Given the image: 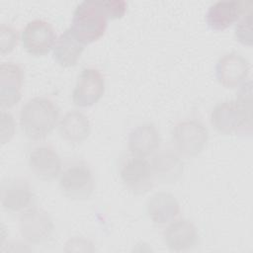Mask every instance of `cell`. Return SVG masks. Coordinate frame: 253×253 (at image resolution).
Masks as SVG:
<instances>
[{
  "label": "cell",
  "instance_id": "obj_5",
  "mask_svg": "<svg viewBox=\"0 0 253 253\" xmlns=\"http://www.w3.org/2000/svg\"><path fill=\"white\" fill-rule=\"evenodd\" d=\"M94 177L89 166L84 162H75L60 173L61 192L72 200H86L94 191Z\"/></svg>",
  "mask_w": 253,
  "mask_h": 253
},
{
  "label": "cell",
  "instance_id": "obj_22",
  "mask_svg": "<svg viewBox=\"0 0 253 253\" xmlns=\"http://www.w3.org/2000/svg\"><path fill=\"white\" fill-rule=\"evenodd\" d=\"M18 42V33L10 25L2 24L0 27V52L2 55L11 52Z\"/></svg>",
  "mask_w": 253,
  "mask_h": 253
},
{
  "label": "cell",
  "instance_id": "obj_10",
  "mask_svg": "<svg viewBox=\"0 0 253 253\" xmlns=\"http://www.w3.org/2000/svg\"><path fill=\"white\" fill-rule=\"evenodd\" d=\"M249 71L248 60L237 52L224 54L215 65V77L225 88H235L244 83Z\"/></svg>",
  "mask_w": 253,
  "mask_h": 253
},
{
  "label": "cell",
  "instance_id": "obj_4",
  "mask_svg": "<svg viewBox=\"0 0 253 253\" xmlns=\"http://www.w3.org/2000/svg\"><path fill=\"white\" fill-rule=\"evenodd\" d=\"M209 140L207 127L197 120L177 123L172 129V141L176 150L187 157L199 155Z\"/></svg>",
  "mask_w": 253,
  "mask_h": 253
},
{
  "label": "cell",
  "instance_id": "obj_17",
  "mask_svg": "<svg viewBox=\"0 0 253 253\" xmlns=\"http://www.w3.org/2000/svg\"><path fill=\"white\" fill-rule=\"evenodd\" d=\"M159 143V132L151 123L137 126L128 135V150L133 156L145 158L158 148Z\"/></svg>",
  "mask_w": 253,
  "mask_h": 253
},
{
  "label": "cell",
  "instance_id": "obj_20",
  "mask_svg": "<svg viewBox=\"0 0 253 253\" xmlns=\"http://www.w3.org/2000/svg\"><path fill=\"white\" fill-rule=\"evenodd\" d=\"M58 130L64 140L71 143H80L90 135L91 125L83 113L73 110L61 118Z\"/></svg>",
  "mask_w": 253,
  "mask_h": 253
},
{
  "label": "cell",
  "instance_id": "obj_23",
  "mask_svg": "<svg viewBox=\"0 0 253 253\" xmlns=\"http://www.w3.org/2000/svg\"><path fill=\"white\" fill-rule=\"evenodd\" d=\"M103 3L108 19H120L125 15L126 11L127 5L124 0H103Z\"/></svg>",
  "mask_w": 253,
  "mask_h": 253
},
{
  "label": "cell",
  "instance_id": "obj_11",
  "mask_svg": "<svg viewBox=\"0 0 253 253\" xmlns=\"http://www.w3.org/2000/svg\"><path fill=\"white\" fill-rule=\"evenodd\" d=\"M33 198L32 187L26 179L13 177L2 181L1 204L7 211H23L31 205Z\"/></svg>",
  "mask_w": 253,
  "mask_h": 253
},
{
  "label": "cell",
  "instance_id": "obj_2",
  "mask_svg": "<svg viewBox=\"0 0 253 253\" xmlns=\"http://www.w3.org/2000/svg\"><path fill=\"white\" fill-rule=\"evenodd\" d=\"M59 117L56 104L46 97L30 99L21 109L20 126L32 140L45 138L55 127Z\"/></svg>",
  "mask_w": 253,
  "mask_h": 253
},
{
  "label": "cell",
  "instance_id": "obj_12",
  "mask_svg": "<svg viewBox=\"0 0 253 253\" xmlns=\"http://www.w3.org/2000/svg\"><path fill=\"white\" fill-rule=\"evenodd\" d=\"M24 71L13 62H3L0 65V105L1 108H11L22 98Z\"/></svg>",
  "mask_w": 253,
  "mask_h": 253
},
{
  "label": "cell",
  "instance_id": "obj_1",
  "mask_svg": "<svg viewBox=\"0 0 253 253\" xmlns=\"http://www.w3.org/2000/svg\"><path fill=\"white\" fill-rule=\"evenodd\" d=\"M252 85L242 83L235 100L217 104L211 111V123L222 134L252 132Z\"/></svg>",
  "mask_w": 253,
  "mask_h": 253
},
{
  "label": "cell",
  "instance_id": "obj_8",
  "mask_svg": "<svg viewBox=\"0 0 253 253\" xmlns=\"http://www.w3.org/2000/svg\"><path fill=\"white\" fill-rule=\"evenodd\" d=\"M56 34L53 27L44 20L29 22L22 33V43L32 55H44L53 48Z\"/></svg>",
  "mask_w": 253,
  "mask_h": 253
},
{
  "label": "cell",
  "instance_id": "obj_19",
  "mask_svg": "<svg viewBox=\"0 0 253 253\" xmlns=\"http://www.w3.org/2000/svg\"><path fill=\"white\" fill-rule=\"evenodd\" d=\"M84 45L75 36L71 28L66 29L57 39L53 46V59L63 67H70L77 63Z\"/></svg>",
  "mask_w": 253,
  "mask_h": 253
},
{
  "label": "cell",
  "instance_id": "obj_3",
  "mask_svg": "<svg viewBox=\"0 0 253 253\" xmlns=\"http://www.w3.org/2000/svg\"><path fill=\"white\" fill-rule=\"evenodd\" d=\"M107 23L103 0H88L82 1L75 8L70 28L83 44H89L104 36Z\"/></svg>",
  "mask_w": 253,
  "mask_h": 253
},
{
  "label": "cell",
  "instance_id": "obj_7",
  "mask_svg": "<svg viewBox=\"0 0 253 253\" xmlns=\"http://www.w3.org/2000/svg\"><path fill=\"white\" fill-rule=\"evenodd\" d=\"M21 235L30 243H42L48 240L54 225L50 215L42 209L30 208L24 211L19 219Z\"/></svg>",
  "mask_w": 253,
  "mask_h": 253
},
{
  "label": "cell",
  "instance_id": "obj_6",
  "mask_svg": "<svg viewBox=\"0 0 253 253\" xmlns=\"http://www.w3.org/2000/svg\"><path fill=\"white\" fill-rule=\"evenodd\" d=\"M120 177L126 188L135 195L147 193L155 181L150 163L143 157L133 155L123 163Z\"/></svg>",
  "mask_w": 253,
  "mask_h": 253
},
{
  "label": "cell",
  "instance_id": "obj_24",
  "mask_svg": "<svg viewBox=\"0 0 253 253\" xmlns=\"http://www.w3.org/2000/svg\"><path fill=\"white\" fill-rule=\"evenodd\" d=\"M15 132V122L13 116L4 110L1 112V142L9 141Z\"/></svg>",
  "mask_w": 253,
  "mask_h": 253
},
{
  "label": "cell",
  "instance_id": "obj_18",
  "mask_svg": "<svg viewBox=\"0 0 253 253\" xmlns=\"http://www.w3.org/2000/svg\"><path fill=\"white\" fill-rule=\"evenodd\" d=\"M148 217L156 224H166L178 216L180 206L170 193L158 192L152 195L146 203Z\"/></svg>",
  "mask_w": 253,
  "mask_h": 253
},
{
  "label": "cell",
  "instance_id": "obj_16",
  "mask_svg": "<svg viewBox=\"0 0 253 253\" xmlns=\"http://www.w3.org/2000/svg\"><path fill=\"white\" fill-rule=\"evenodd\" d=\"M155 181L175 183L183 174L184 164L179 155L171 150H163L155 154L150 163Z\"/></svg>",
  "mask_w": 253,
  "mask_h": 253
},
{
  "label": "cell",
  "instance_id": "obj_15",
  "mask_svg": "<svg viewBox=\"0 0 253 253\" xmlns=\"http://www.w3.org/2000/svg\"><path fill=\"white\" fill-rule=\"evenodd\" d=\"M247 2L243 1H217L210 6L206 20L210 28L223 31L237 22L242 15Z\"/></svg>",
  "mask_w": 253,
  "mask_h": 253
},
{
  "label": "cell",
  "instance_id": "obj_21",
  "mask_svg": "<svg viewBox=\"0 0 253 253\" xmlns=\"http://www.w3.org/2000/svg\"><path fill=\"white\" fill-rule=\"evenodd\" d=\"M234 34L239 42L248 46L252 45V4L245 7L242 15L237 20Z\"/></svg>",
  "mask_w": 253,
  "mask_h": 253
},
{
  "label": "cell",
  "instance_id": "obj_14",
  "mask_svg": "<svg viewBox=\"0 0 253 253\" xmlns=\"http://www.w3.org/2000/svg\"><path fill=\"white\" fill-rule=\"evenodd\" d=\"M165 245L172 251H186L193 248L199 239L196 226L188 219L173 221L163 234Z\"/></svg>",
  "mask_w": 253,
  "mask_h": 253
},
{
  "label": "cell",
  "instance_id": "obj_9",
  "mask_svg": "<svg viewBox=\"0 0 253 253\" xmlns=\"http://www.w3.org/2000/svg\"><path fill=\"white\" fill-rule=\"evenodd\" d=\"M105 91V79L99 69H82L72 92V101L78 107H90L96 104Z\"/></svg>",
  "mask_w": 253,
  "mask_h": 253
},
{
  "label": "cell",
  "instance_id": "obj_13",
  "mask_svg": "<svg viewBox=\"0 0 253 253\" xmlns=\"http://www.w3.org/2000/svg\"><path fill=\"white\" fill-rule=\"evenodd\" d=\"M29 167L34 175L43 181L56 178L61 171V159L49 145L35 147L29 154Z\"/></svg>",
  "mask_w": 253,
  "mask_h": 253
}]
</instances>
